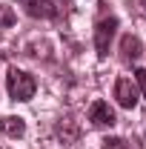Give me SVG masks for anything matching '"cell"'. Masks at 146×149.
<instances>
[{"label": "cell", "mask_w": 146, "mask_h": 149, "mask_svg": "<svg viewBox=\"0 0 146 149\" xmlns=\"http://www.w3.org/2000/svg\"><path fill=\"white\" fill-rule=\"evenodd\" d=\"M6 89L12 95V100H32L37 89V80L23 69H9L6 74Z\"/></svg>", "instance_id": "1"}, {"label": "cell", "mask_w": 146, "mask_h": 149, "mask_svg": "<svg viewBox=\"0 0 146 149\" xmlns=\"http://www.w3.org/2000/svg\"><path fill=\"white\" fill-rule=\"evenodd\" d=\"M140 55H143V43H140L135 35H126L123 40H120V57H123L126 63L129 60H138Z\"/></svg>", "instance_id": "6"}, {"label": "cell", "mask_w": 146, "mask_h": 149, "mask_svg": "<svg viewBox=\"0 0 146 149\" xmlns=\"http://www.w3.org/2000/svg\"><path fill=\"white\" fill-rule=\"evenodd\" d=\"M143 3H146V0H143Z\"/></svg>", "instance_id": "12"}, {"label": "cell", "mask_w": 146, "mask_h": 149, "mask_svg": "<svg viewBox=\"0 0 146 149\" xmlns=\"http://www.w3.org/2000/svg\"><path fill=\"white\" fill-rule=\"evenodd\" d=\"M135 77H138V89L143 92V97H146V69H138L135 72Z\"/></svg>", "instance_id": "10"}, {"label": "cell", "mask_w": 146, "mask_h": 149, "mask_svg": "<svg viewBox=\"0 0 146 149\" xmlns=\"http://www.w3.org/2000/svg\"><path fill=\"white\" fill-rule=\"evenodd\" d=\"M103 149H132V143H126L123 138H106L103 141Z\"/></svg>", "instance_id": "8"}, {"label": "cell", "mask_w": 146, "mask_h": 149, "mask_svg": "<svg viewBox=\"0 0 146 149\" xmlns=\"http://www.w3.org/2000/svg\"><path fill=\"white\" fill-rule=\"evenodd\" d=\"M89 120L95 126H115L117 123V115H115V109H112L106 100H95L92 109H89Z\"/></svg>", "instance_id": "4"}, {"label": "cell", "mask_w": 146, "mask_h": 149, "mask_svg": "<svg viewBox=\"0 0 146 149\" xmlns=\"http://www.w3.org/2000/svg\"><path fill=\"white\" fill-rule=\"evenodd\" d=\"M115 100L123 109H135L138 106V83L132 77H117V83H115Z\"/></svg>", "instance_id": "3"}, {"label": "cell", "mask_w": 146, "mask_h": 149, "mask_svg": "<svg viewBox=\"0 0 146 149\" xmlns=\"http://www.w3.org/2000/svg\"><path fill=\"white\" fill-rule=\"evenodd\" d=\"M0 129L6 132L9 138H23V135H26V120H23V118H15V115L0 118Z\"/></svg>", "instance_id": "7"}, {"label": "cell", "mask_w": 146, "mask_h": 149, "mask_svg": "<svg viewBox=\"0 0 146 149\" xmlns=\"http://www.w3.org/2000/svg\"><path fill=\"white\" fill-rule=\"evenodd\" d=\"M115 32H117V17H103L97 26H95V49H97L100 57L109 55V46H112Z\"/></svg>", "instance_id": "2"}, {"label": "cell", "mask_w": 146, "mask_h": 149, "mask_svg": "<svg viewBox=\"0 0 146 149\" xmlns=\"http://www.w3.org/2000/svg\"><path fill=\"white\" fill-rule=\"evenodd\" d=\"M60 3H63V6H69V0H60Z\"/></svg>", "instance_id": "11"}, {"label": "cell", "mask_w": 146, "mask_h": 149, "mask_svg": "<svg viewBox=\"0 0 146 149\" xmlns=\"http://www.w3.org/2000/svg\"><path fill=\"white\" fill-rule=\"evenodd\" d=\"M12 23H15L12 9H0V26H12Z\"/></svg>", "instance_id": "9"}, {"label": "cell", "mask_w": 146, "mask_h": 149, "mask_svg": "<svg viewBox=\"0 0 146 149\" xmlns=\"http://www.w3.org/2000/svg\"><path fill=\"white\" fill-rule=\"evenodd\" d=\"M23 9L32 17H55L57 15V6L52 0H23Z\"/></svg>", "instance_id": "5"}]
</instances>
